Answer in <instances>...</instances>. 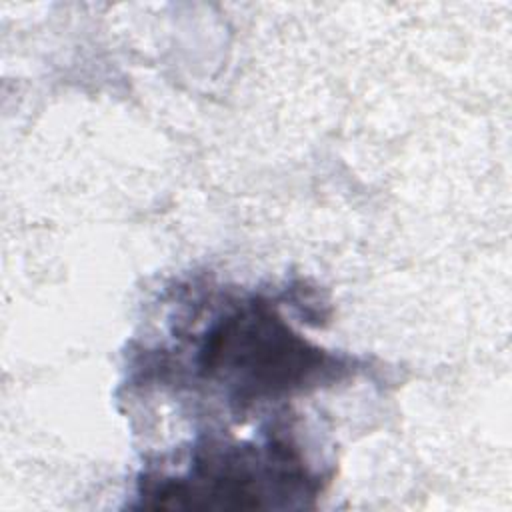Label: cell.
Segmentation results:
<instances>
[{
  "label": "cell",
  "mask_w": 512,
  "mask_h": 512,
  "mask_svg": "<svg viewBox=\"0 0 512 512\" xmlns=\"http://www.w3.org/2000/svg\"><path fill=\"white\" fill-rule=\"evenodd\" d=\"M280 318L260 308L242 310L216 326L200 352L206 374H220L244 394H266L300 386L320 364Z\"/></svg>",
  "instance_id": "6da1fadb"
}]
</instances>
